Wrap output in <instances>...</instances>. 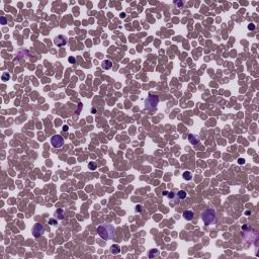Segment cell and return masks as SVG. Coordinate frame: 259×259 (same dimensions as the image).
<instances>
[{
    "label": "cell",
    "instance_id": "obj_21",
    "mask_svg": "<svg viewBox=\"0 0 259 259\" xmlns=\"http://www.w3.org/2000/svg\"><path fill=\"white\" fill-rule=\"evenodd\" d=\"M238 163H239L240 165H242V164L245 163V160L242 159V158H240V159H238Z\"/></svg>",
    "mask_w": 259,
    "mask_h": 259
},
{
    "label": "cell",
    "instance_id": "obj_9",
    "mask_svg": "<svg viewBox=\"0 0 259 259\" xmlns=\"http://www.w3.org/2000/svg\"><path fill=\"white\" fill-rule=\"evenodd\" d=\"M119 252H121V247H119L118 245H112L110 247V253L111 254L116 255V254H118Z\"/></svg>",
    "mask_w": 259,
    "mask_h": 259
},
{
    "label": "cell",
    "instance_id": "obj_26",
    "mask_svg": "<svg viewBox=\"0 0 259 259\" xmlns=\"http://www.w3.org/2000/svg\"><path fill=\"white\" fill-rule=\"evenodd\" d=\"M163 194H164V195H167L168 192H167V191H163Z\"/></svg>",
    "mask_w": 259,
    "mask_h": 259
},
{
    "label": "cell",
    "instance_id": "obj_2",
    "mask_svg": "<svg viewBox=\"0 0 259 259\" xmlns=\"http://www.w3.org/2000/svg\"><path fill=\"white\" fill-rule=\"evenodd\" d=\"M201 219L204 221V223L205 226H209V225L215 224L216 222V213L213 209H205L201 213Z\"/></svg>",
    "mask_w": 259,
    "mask_h": 259
},
{
    "label": "cell",
    "instance_id": "obj_1",
    "mask_svg": "<svg viewBox=\"0 0 259 259\" xmlns=\"http://www.w3.org/2000/svg\"><path fill=\"white\" fill-rule=\"evenodd\" d=\"M97 234L100 236L101 239L107 241L114 237L115 228L110 224H101L97 227Z\"/></svg>",
    "mask_w": 259,
    "mask_h": 259
},
{
    "label": "cell",
    "instance_id": "obj_14",
    "mask_svg": "<svg viewBox=\"0 0 259 259\" xmlns=\"http://www.w3.org/2000/svg\"><path fill=\"white\" fill-rule=\"evenodd\" d=\"M182 176H183V178L186 179V180H190L191 178H192V174H191L189 171H186V172H184V173L182 174Z\"/></svg>",
    "mask_w": 259,
    "mask_h": 259
},
{
    "label": "cell",
    "instance_id": "obj_19",
    "mask_svg": "<svg viewBox=\"0 0 259 259\" xmlns=\"http://www.w3.org/2000/svg\"><path fill=\"white\" fill-rule=\"evenodd\" d=\"M68 61H69V63H71V64H74L75 62H76V60H75L74 57H70V58L68 59Z\"/></svg>",
    "mask_w": 259,
    "mask_h": 259
},
{
    "label": "cell",
    "instance_id": "obj_7",
    "mask_svg": "<svg viewBox=\"0 0 259 259\" xmlns=\"http://www.w3.org/2000/svg\"><path fill=\"white\" fill-rule=\"evenodd\" d=\"M188 141H189L190 144L196 145V144L200 143V138H198V136H196V135L190 134V135H188Z\"/></svg>",
    "mask_w": 259,
    "mask_h": 259
},
{
    "label": "cell",
    "instance_id": "obj_16",
    "mask_svg": "<svg viewBox=\"0 0 259 259\" xmlns=\"http://www.w3.org/2000/svg\"><path fill=\"white\" fill-rule=\"evenodd\" d=\"M168 197L169 198H171V200H174V197H177V195H176V194L174 193V192H172V191H170V192H168Z\"/></svg>",
    "mask_w": 259,
    "mask_h": 259
},
{
    "label": "cell",
    "instance_id": "obj_12",
    "mask_svg": "<svg viewBox=\"0 0 259 259\" xmlns=\"http://www.w3.org/2000/svg\"><path fill=\"white\" fill-rule=\"evenodd\" d=\"M158 255H159V251L158 250H157V249H152V250L149 251L148 256H149V258H153V257H157Z\"/></svg>",
    "mask_w": 259,
    "mask_h": 259
},
{
    "label": "cell",
    "instance_id": "obj_13",
    "mask_svg": "<svg viewBox=\"0 0 259 259\" xmlns=\"http://www.w3.org/2000/svg\"><path fill=\"white\" fill-rule=\"evenodd\" d=\"M176 195H177V197L179 198V200H184V198H186V191H184V190H179Z\"/></svg>",
    "mask_w": 259,
    "mask_h": 259
},
{
    "label": "cell",
    "instance_id": "obj_23",
    "mask_svg": "<svg viewBox=\"0 0 259 259\" xmlns=\"http://www.w3.org/2000/svg\"><path fill=\"white\" fill-rule=\"evenodd\" d=\"M49 223H50L51 225H55V224H57V221H55V220H51Z\"/></svg>",
    "mask_w": 259,
    "mask_h": 259
},
{
    "label": "cell",
    "instance_id": "obj_17",
    "mask_svg": "<svg viewBox=\"0 0 259 259\" xmlns=\"http://www.w3.org/2000/svg\"><path fill=\"white\" fill-rule=\"evenodd\" d=\"M9 78H10V76H9V75L7 74V73H5V74H3V75H2V80H3V81L8 80Z\"/></svg>",
    "mask_w": 259,
    "mask_h": 259
},
{
    "label": "cell",
    "instance_id": "obj_11",
    "mask_svg": "<svg viewBox=\"0 0 259 259\" xmlns=\"http://www.w3.org/2000/svg\"><path fill=\"white\" fill-rule=\"evenodd\" d=\"M55 216L57 219L59 220H63L64 219V212H63V209H57V212L55 213Z\"/></svg>",
    "mask_w": 259,
    "mask_h": 259
},
{
    "label": "cell",
    "instance_id": "obj_22",
    "mask_svg": "<svg viewBox=\"0 0 259 259\" xmlns=\"http://www.w3.org/2000/svg\"><path fill=\"white\" fill-rule=\"evenodd\" d=\"M1 23L2 24H6V19H5V17H1Z\"/></svg>",
    "mask_w": 259,
    "mask_h": 259
},
{
    "label": "cell",
    "instance_id": "obj_8",
    "mask_svg": "<svg viewBox=\"0 0 259 259\" xmlns=\"http://www.w3.org/2000/svg\"><path fill=\"white\" fill-rule=\"evenodd\" d=\"M182 217L184 218L185 220H187V221H191L193 219V217H194V214H193V212H191V211H185L184 213L182 214Z\"/></svg>",
    "mask_w": 259,
    "mask_h": 259
},
{
    "label": "cell",
    "instance_id": "obj_5",
    "mask_svg": "<svg viewBox=\"0 0 259 259\" xmlns=\"http://www.w3.org/2000/svg\"><path fill=\"white\" fill-rule=\"evenodd\" d=\"M51 144L55 148H61L64 145V139L60 135H55L51 138Z\"/></svg>",
    "mask_w": 259,
    "mask_h": 259
},
{
    "label": "cell",
    "instance_id": "obj_24",
    "mask_svg": "<svg viewBox=\"0 0 259 259\" xmlns=\"http://www.w3.org/2000/svg\"><path fill=\"white\" fill-rule=\"evenodd\" d=\"M63 130L65 131V132H67V131H68V126H63Z\"/></svg>",
    "mask_w": 259,
    "mask_h": 259
},
{
    "label": "cell",
    "instance_id": "obj_6",
    "mask_svg": "<svg viewBox=\"0 0 259 259\" xmlns=\"http://www.w3.org/2000/svg\"><path fill=\"white\" fill-rule=\"evenodd\" d=\"M55 44L58 47H64L67 44V37L64 36H58L55 39Z\"/></svg>",
    "mask_w": 259,
    "mask_h": 259
},
{
    "label": "cell",
    "instance_id": "obj_3",
    "mask_svg": "<svg viewBox=\"0 0 259 259\" xmlns=\"http://www.w3.org/2000/svg\"><path fill=\"white\" fill-rule=\"evenodd\" d=\"M159 102V98L158 96L156 95H149L148 98L145 100V104H146V107L148 109H152V108H155L157 106V104Z\"/></svg>",
    "mask_w": 259,
    "mask_h": 259
},
{
    "label": "cell",
    "instance_id": "obj_20",
    "mask_svg": "<svg viewBox=\"0 0 259 259\" xmlns=\"http://www.w3.org/2000/svg\"><path fill=\"white\" fill-rule=\"evenodd\" d=\"M248 29H250V31H254V29H255V25H254L253 23L249 24V25H248Z\"/></svg>",
    "mask_w": 259,
    "mask_h": 259
},
{
    "label": "cell",
    "instance_id": "obj_4",
    "mask_svg": "<svg viewBox=\"0 0 259 259\" xmlns=\"http://www.w3.org/2000/svg\"><path fill=\"white\" fill-rule=\"evenodd\" d=\"M45 233V228L44 225L41 223H36L32 227V235L35 236L36 238H39L40 236H42Z\"/></svg>",
    "mask_w": 259,
    "mask_h": 259
},
{
    "label": "cell",
    "instance_id": "obj_10",
    "mask_svg": "<svg viewBox=\"0 0 259 259\" xmlns=\"http://www.w3.org/2000/svg\"><path fill=\"white\" fill-rule=\"evenodd\" d=\"M112 66V62L110 60H105V61L102 62V68L104 70H109Z\"/></svg>",
    "mask_w": 259,
    "mask_h": 259
},
{
    "label": "cell",
    "instance_id": "obj_15",
    "mask_svg": "<svg viewBox=\"0 0 259 259\" xmlns=\"http://www.w3.org/2000/svg\"><path fill=\"white\" fill-rule=\"evenodd\" d=\"M88 167H89V169H91V170H94L95 168H96V164L94 162H90L88 164Z\"/></svg>",
    "mask_w": 259,
    "mask_h": 259
},
{
    "label": "cell",
    "instance_id": "obj_25",
    "mask_svg": "<svg viewBox=\"0 0 259 259\" xmlns=\"http://www.w3.org/2000/svg\"><path fill=\"white\" fill-rule=\"evenodd\" d=\"M136 209H137V211L139 209V212H141V209H142V208H141L140 205H137V208H136Z\"/></svg>",
    "mask_w": 259,
    "mask_h": 259
},
{
    "label": "cell",
    "instance_id": "obj_18",
    "mask_svg": "<svg viewBox=\"0 0 259 259\" xmlns=\"http://www.w3.org/2000/svg\"><path fill=\"white\" fill-rule=\"evenodd\" d=\"M174 3H175V4L177 5L178 7H182V6H183V2H182V1H175Z\"/></svg>",
    "mask_w": 259,
    "mask_h": 259
}]
</instances>
